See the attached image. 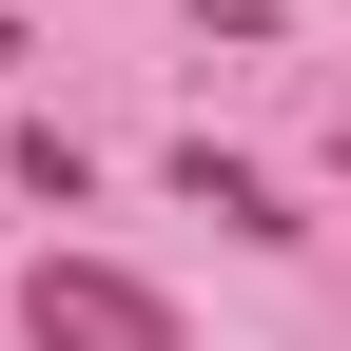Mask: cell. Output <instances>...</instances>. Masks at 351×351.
<instances>
[{"mask_svg":"<svg viewBox=\"0 0 351 351\" xmlns=\"http://www.w3.org/2000/svg\"><path fill=\"white\" fill-rule=\"evenodd\" d=\"M0 78H20V20H0Z\"/></svg>","mask_w":351,"mask_h":351,"instance_id":"cell-3","label":"cell"},{"mask_svg":"<svg viewBox=\"0 0 351 351\" xmlns=\"http://www.w3.org/2000/svg\"><path fill=\"white\" fill-rule=\"evenodd\" d=\"M20 332H39V351H195L176 293H137L117 254H39V274H20Z\"/></svg>","mask_w":351,"mask_h":351,"instance_id":"cell-1","label":"cell"},{"mask_svg":"<svg viewBox=\"0 0 351 351\" xmlns=\"http://www.w3.org/2000/svg\"><path fill=\"white\" fill-rule=\"evenodd\" d=\"M176 195H195V215H234V234H293V195H274V176H254V156H215V137L176 156Z\"/></svg>","mask_w":351,"mask_h":351,"instance_id":"cell-2","label":"cell"}]
</instances>
